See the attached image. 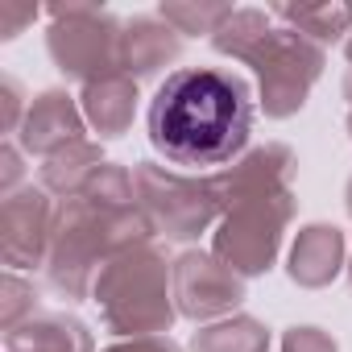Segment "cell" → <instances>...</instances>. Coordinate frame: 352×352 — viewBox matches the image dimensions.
I'll return each mask as SVG.
<instances>
[{"mask_svg":"<svg viewBox=\"0 0 352 352\" xmlns=\"http://www.w3.org/2000/svg\"><path fill=\"white\" fill-rule=\"evenodd\" d=\"M91 302L100 311L104 331L116 340H137V336H170L179 319L174 302V261L157 241H145L120 257H112L96 286Z\"/></svg>","mask_w":352,"mask_h":352,"instance_id":"3","label":"cell"},{"mask_svg":"<svg viewBox=\"0 0 352 352\" xmlns=\"http://www.w3.org/2000/svg\"><path fill=\"white\" fill-rule=\"evenodd\" d=\"M38 21V9H0V38L13 42L21 30H30Z\"/></svg>","mask_w":352,"mask_h":352,"instance_id":"26","label":"cell"},{"mask_svg":"<svg viewBox=\"0 0 352 352\" xmlns=\"http://www.w3.org/2000/svg\"><path fill=\"white\" fill-rule=\"evenodd\" d=\"M344 212L352 216V174H348V183H344Z\"/></svg>","mask_w":352,"mask_h":352,"instance_id":"28","label":"cell"},{"mask_svg":"<svg viewBox=\"0 0 352 352\" xmlns=\"http://www.w3.org/2000/svg\"><path fill=\"white\" fill-rule=\"evenodd\" d=\"M100 166H104L100 141H75V145H67L63 153H54V157L42 162V183H38V187H46L58 204L79 199L83 187L96 179Z\"/></svg>","mask_w":352,"mask_h":352,"instance_id":"17","label":"cell"},{"mask_svg":"<svg viewBox=\"0 0 352 352\" xmlns=\"http://www.w3.org/2000/svg\"><path fill=\"white\" fill-rule=\"evenodd\" d=\"M294 170H298V157H294V149L286 141H261V145H249L224 170L208 174V179H212V187L220 195V208L232 212L241 204H253V199H270V195L290 191Z\"/></svg>","mask_w":352,"mask_h":352,"instance_id":"10","label":"cell"},{"mask_svg":"<svg viewBox=\"0 0 352 352\" xmlns=\"http://www.w3.org/2000/svg\"><path fill=\"white\" fill-rule=\"evenodd\" d=\"M42 311V294L30 278H21L17 270H5L0 278V327L5 331H17L25 319H34Z\"/></svg>","mask_w":352,"mask_h":352,"instance_id":"21","label":"cell"},{"mask_svg":"<svg viewBox=\"0 0 352 352\" xmlns=\"http://www.w3.org/2000/svg\"><path fill=\"white\" fill-rule=\"evenodd\" d=\"M344 58H348V71H352V38L344 42Z\"/></svg>","mask_w":352,"mask_h":352,"instance_id":"29","label":"cell"},{"mask_svg":"<svg viewBox=\"0 0 352 352\" xmlns=\"http://www.w3.org/2000/svg\"><path fill=\"white\" fill-rule=\"evenodd\" d=\"M344 274H348V286H352V257H348V270H344Z\"/></svg>","mask_w":352,"mask_h":352,"instance_id":"30","label":"cell"},{"mask_svg":"<svg viewBox=\"0 0 352 352\" xmlns=\"http://www.w3.org/2000/svg\"><path fill=\"white\" fill-rule=\"evenodd\" d=\"M0 104H5V116H0V133H9V141H13L17 129H21V120H25V112H30L25 91H21V83H17L13 75L0 79Z\"/></svg>","mask_w":352,"mask_h":352,"instance_id":"23","label":"cell"},{"mask_svg":"<svg viewBox=\"0 0 352 352\" xmlns=\"http://www.w3.org/2000/svg\"><path fill=\"white\" fill-rule=\"evenodd\" d=\"M294 216H298L294 191L241 204V208L224 212V220L216 224L212 253L224 265H232L245 282L261 278L278 265V253H282V241H286V228L294 224Z\"/></svg>","mask_w":352,"mask_h":352,"instance_id":"6","label":"cell"},{"mask_svg":"<svg viewBox=\"0 0 352 352\" xmlns=\"http://www.w3.org/2000/svg\"><path fill=\"white\" fill-rule=\"evenodd\" d=\"M183 58V34L157 13H137L124 21L120 34V71L137 83L157 79L170 63Z\"/></svg>","mask_w":352,"mask_h":352,"instance_id":"13","label":"cell"},{"mask_svg":"<svg viewBox=\"0 0 352 352\" xmlns=\"http://www.w3.org/2000/svg\"><path fill=\"white\" fill-rule=\"evenodd\" d=\"M348 270V241L336 224H302L286 253V278L298 290H323Z\"/></svg>","mask_w":352,"mask_h":352,"instance_id":"12","label":"cell"},{"mask_svg":"<svg viewBox=\"0 0 352 352\" xmlns=\"http://www.w3.org/2000/svg\"><path fill=\"white\" fill-rule=\"evenodd\" d=\"M104 352H183L170 336H137V340H116Z\"/></svg>","mask_w":352,"mask_h":352,"instance_id":"25","label":"cell"},{"mask_svg":"<svg viewBox=\"0 0 352 352\" xmlns=\"http://www.w3.org/2000/svg\"><path fill=\"white\" fill-rule=\"evenodd\" d=\"M87 120L79 108V96H71L67 87H46L30 100V112L17 129V145L25 157H54L75 141H87Z\"/></svg>","mask_w":352,"mask_h":352,"instance_id":"11","label":"cell"},{"mask_svg":"<svg viewBox=\"0 0 352 352\" xmlns=\"http://www.w3.org/2000/svg\"><path fill=\"white\" fill-rule=\"evenodd\" d=\"M286 30L302 34L315 46H336L352 38V5L348 0H319V5H274L270 9Z\"/></svg>","mask_w":352,"mask_h":352,"instance_id":"16","label":"cell"},{"mask_svg":"<svg viewBox=\"0 0 352 352\" xmlns=\"http://www.w3.org/2000/svg\"><path fill=\"white\" fill-rule=\"evenodd\" d=\"M58 204L46 187L25 183L21 191L0 199V257L9 270H46L54 241Z\"/></svg>","mask_w":352,"mask_h":352,"instance_id":"9","label":"cell"},{"mask_svg":"<svg viewBox=\"0 0 352 352\" xmlns=\"http://www.w3.org/2000/svg\"><path fill=\"white\" fill-rule=\"evenodd\" d=\"M340 91H344V100H348V116H344V124H348V141H352V71L344 75V83H340Z\"/></svg>","mask_w":352,"mask_h":352,"instance_id":"27","label":"cell"},{"mask_svg":"<svg viewBox=\"0 0 352 352\" xmlns=\"http://www.w3.org/2000/svg\"><path fill=\"white\" fill-rule=\"evenodd\" d=\"M274 344V331L257 319V315H228L220 323H204L195 336H191V352H270Z\"/></svg>","mask_w":352,"mask_h":352,"instance_id":"19","label":"cell"},{"mask_svg":"<svg viewBox=\"0 0 352 352\" xmlns=\"http://www.w3.org/2000/svg\"><path fill=\"white\" fill-rule=\"evenodd\" d=\"M145 241H157V232L137 204L108 208V204H91V199H67V204H58L54 241H50V257H46V282L67 302H83V298H91L100 270L112 257H120Z\"/></svg>","mask_w":352,"mask_h":352,"instance_id":"2","label":"cell"},{"mask_svg":"<svg viewBox=\"0 0 352 352\" xmlns=\"http://www.w3.org/2000/svg\"><path fill=\"white\" fill-rule=\"evenodd\" d=\"M5 352H96V336L71 311H38L17 331H5Z\"/></svg>","mask_w":352,"mask_h":352,"instance_id":"15","label":"cell"},{"mask_svg":"<svg viewBox=\"0 0 352 352\" xmlns=\"http://www.w3.org/2000/svg\"><path fill=\"white\" fill-rule=\"evenodd\" d=\"M133 191H137V208L149 216L162 241L191 245L204 232H216V224L224 220L220 195L208 174H183L162 162H137Z\"/></svg>","mask_w":352,"mask_h":352,"instance_id":"4","label":"cell"},{"mask_svg":"<svg viewBox=\"0 0 352 352\" xmlns=\"http://www.w3.org/2000/svg\"><path fill=\"white\" fill-rule=\"evenodd\" d=\"M21 179H25V153H21L17 141H5V145H0V195L21 191L25 187Z\"/></svg>","mask_w":352,"mask_h":352,"instance_id":"24","label":"cell"},{"mask_svg":"<svg viewBox=\"0 0 352 352\" xmlns=\"http://www.w3.org/2000/svg\"><path fill=\"white\" fill-rule=\"evenodd\" d=\"M157 17L170 21L183 38H212L228 17H232V5H195V0H166L157 5Z\"/></svg>","mask_w":352,"mask_h":352,"instance_id":"20","label":"cell"},{"mask_svg":"<svg viewBox=\"0 0 352 352\" xmlns=\"http://www.w3.org/2000/svg\"><path fill=\"white\" fill-rule=\"evenodd\" d=\"M270 34H274V13L270 9H232V17L208 42H212V50L220 58L253 67V58L261 54V46L270 42Z\"/></svg>","mask_w":352,"mask_h":352,"instance_id":"18","label":"cell"},{"mask_svg":"<svg viewBox=\"0 0 352 352\" xmlns=\"http://www.w3.org/2000/svg\"><path fill=\"white\" fill-rule=\"evenodd\" d=\"M137 104H141V91H137V79H129L124 71L116 75H104L87 87H79V108H83V120L87 129L100 137V141H116L133 129V116H137Z\"/></svg>","mask_w":352,"mask_h":352,"instance_id":"14","label":"cell"},{"mask_svg":"<svg viewBox=\"0 0 352 352\" xmlns=\"http://www.w3.org/2000/svg\"><path fill=\"white\" fill-rule=\"evenodd\" d=\"M46 50L63 79L87 87L104 75L120 71V34L124 21H116L100 5H50L46 9Z\"/></svg>","mask_w":352,"mask_h":352,"instance_id":"5","label":"cell"},{"mask_svg":"<svg viewBox=\"0 0 352 352\" xmlns=\"http://www.w3.org/2000/svg\"><path fill=\"white\" fill-rule=\"evenodd\" d=\"M327 67V50L307 42L302 34L274 25L270 42L261 46V54L253 58V75H257V108L265 112V120H290L307 108L311 87L323 79Z\"/></svg>","mask_w":352,"mask_h":352,"instance_id":"7","label":"cell"},{"mask_svg":"<svg viewBox=\"0 0 352 352\" xmlns=\"http://www.w3.org/2000/svg\"><path fill=\"white\" fill-rule=\"evenodd\" d=\"M249 298V282L224 265L212 249H187L174 257V302L191 323H220Z\"/></svg>","mask_w":352,"mask_h":352,"instance_id":"8","label":"cell"},{"mask_svg":"<svg viewBox=\"0 0 352 352\" xmlns=\"http://www.w3.org/2000/svg\"><path fill=\"white\" fill-rule=\"evenodd\" d=\"M257 100L245 75L228 67H179L170 71L149 108L145 133L166 166L212 170L228 166L249 149Z\"/></svg>","mask_w":352,"mask_h":352,"instance_id":"1","label":"cell"},{"mask_svg":"<svg viewBox=\"0 0 352 352\" xmlns=\"http://www.w3.org/2000/svg\"><path fill=\"white\" fill-rule=\"evenodd\" d=\"M282 352H340L336 336L315 323H294L282 331Z\"/></svg>","mask_w":352,"mask_h":352,"instance_id":"22","label":"cell"}]
</instances>
